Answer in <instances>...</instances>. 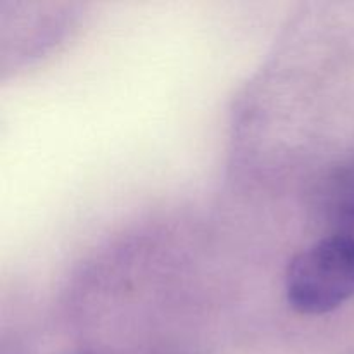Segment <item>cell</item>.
<instances>
[{
    "mask_svg": "<svg viewBox=\"0 0 354 354\" xmlns=\"http://www.w3.org/2000/svg\"><path fill=\"white\" fill-rule=\"evenodd\" d=\"M317 207L328 234L354 237V161L339 165L325 176L317 194Z\"/></svg>",
    "mask_w": 354,
    "mask_h": 354,
    "instance_id": "2",
    "label": "cell"
},
{
    "mask_svg": "<svg viewBox=\"0 0 354 354\" xmlns=\"http://www.w3.org/2000/svg\"><path fill=\"white\" fill-rule=\"evenodd\" d=\"M283 294L301 317H325L354 297V237L327 234L289 261Z\"/></svg>",
    "mask_w": 354,
    "mask_h": 354,
    "instance_id": "1",
    "label": "cell"
}]
</instances>
